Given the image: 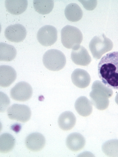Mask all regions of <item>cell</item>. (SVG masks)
Returning a JSON list of instances; mask_svg holds the SVG:
<instances>
[{"mask_svg":"<svg viewBox=\"0 0 118 157\" xmlns=\"http://www.w3.org/2000/svg\"><path fill=\"white\" fill-rule=\"evenodd\" d=\"M76 122V118L74 114L69 111L63 112L58 120V125L62 130L67 131L71 129Z\"/></svg>","mask_w":118,"mask_h":157,"instance_id":"17","label":"cell"},{"mask_svg":"<svg viewBox=\"0 0 118 157\" xmlns=\"http://www.w3.org/2000/svg\"><path fill=\"white\" fill-rule=\"evenodd\" d=\"M42 61L45 67L52 71H58L65 66L66 59L64 54L56 49L47 51L43 56Z\"/></svg>","mask_w":118,"mask_h":157,"instance_id":"3","label":"cell"},{"mask_svg":"<svg viewBox=\"0 0 118 157\" xmlns=\"http://www.w3.org/2000/svg\"><path fill=\"white\" fill-rule=\"evenodd\" d=\"M71 79L73 84L80 88L87 87L91 81V77L89 73L85 70L77 68L73 72Z\"/></svg>","mask_w":118,"mask_h":157,"instance_id":"13","label":"cell"},{"mask_svg":"<svg viewBox=\"0 0 118 157\" xmlns=\"http://www.w3.org/2000/svg\"><path fill=\"white\" fill-rule=\"evenodd\" d=\"M4 4L9 12L14 15H18L26 10L28 1L27 0H5Z\"/></svg>","mask_w":118,"mask_h":157,"instance_id":"15","label":"cell"},{"mask_svg":"<svg viewBox=\"0 0 118 157\" xmlns=\"http://www.w3.org/2000/svg\"><path fill=\"white\" fill-rule=\"evenodd\" d=\"M115 100L116 103L118 105V92L116 96Z\"/></svg>","mask_w":118,"mask_h":157,"instance_id":"24","label":"cell"},{"mask_svg":"<svg viewBox=\"0 0 118 157\" xmlns=\"http://www.w3.org/2000/svg\"><path fill=\"white\" fill-rule=\"evenodd\" d=\"M61 42L68 49H73L80 45L83 39L81 31L77 28L69 25L63 27L61 31Z\"/></svg>","mask_w":118,"mask_h":157,"instance_id":"4","label":"cell"},{"mask_svg":"<svg viewBox=\"0 0 118 157\" xmlns=\"http://www.w3.org/2000/svg\"><path fill=\"white\" fill-rule=\"evenodd\" d=\"M91 102L86 97L81 96L75 102L74 107L78 113L83 117L89 115L92 111Z\"/></svg>","mask_w":118,"mask_h":157,"instance_id":"16","label":"cell"},{"mask_svg":"<svg viewBox=\"0 0 118 157\" xmlns=\"http://www.w3.org/2000/svg\"><path fill=\"white\" fill-rule=\"evenodd\" d=\"M86 143L83 136L77 133L69 134L67 137L66 144L67 147L71 150L76 152L82 149Z\"/></svg>","mask_w":118,"mask_h":157,"instance_id":"14","label":"cell"},{"mask_svg":"<svg viewBox=\"0 0 118 157\" xmlns=\"http://www.w3.org/2000/svg\"><path fill=\"white\" fill-rule=\"evenodd\" d=\"M71 59L76 65L83 66L88 65L91 60L87 50L83 46L80 45L72 49Z\"/></svg>","mask_w":118,"mask_h":157,"instance_id":"10","label":"cell"},{"mask_svg":"<svg viewBox=\"0 0 118 157\" xmlns=\"http://www.w3.org/2000/svg\"><path fill=\"white\" fill-rule=\"evenodd\" d=\"M113 94L112 90L97 80L93 83L89 94L92 104L98 109L103 110L108 107L109 98Z\"/></svg>","mask_w":118,"mask_h":157,"instance_id":"2","label":"cell"},{"mask_svg":"<svg viewBox=\"0 0 118 157\" xmlns=\"http://www.w3.org/2000/svg\"><path fill=\"white\" fill-rule=\"evenodd\" d=\"M37 37L38 42L45 46H50L57 40L58 32L56 29L50 25H46L38 30Z\"/></svg>","mask_w":118,"mask_h":157,"instance_id":"7","label":"cell"},{"mask_svg":"<svg viewBox=\"0 0 118 157\" xmlns=\"http://www.w3.org/2000/svg\"><path fill=\"white\" fill-rule=\"evenodd\" d=\"M113 46L112 42L104 34L94 36L89 45L93 57L96 59H100L104 54L111 50Z\"/></svg>","mask_w":118,"mask_h":157,"instance_id":"5","label":"cell"},{"mask_svg":"<svg viewBox=\"0 0 118 157\" xmlns=\"http://www.w3.org/2000/svg\"><path fill=\"white\" fill-rule=\"evenodd\" d=\"M98 75L107 87L118 90V51L106 54L100 60Z\"/></svg>","mask_w":118,"mask_h":157,"instance_id":"1","label":"cell"},{"mask_svg":"<svg viewBox=\"0 0 118 157\" xmlns=\"http://www.w3.org/2000/svg\"><path fill=\"white\" fill-rule=\"evenodd\" d=\"M46 143L44 136L39 133H33L28 135L25 140L27 148L33 152H38L41 150Z\"/></svg>","mask_w":118,"mask_h":157,"instance_id":"11","label":"cell"},{"mask_svg":"<svg viewBox=\"0 0 118 157\" xmlns=\"http://www.w3.org/2000/svg\"><path fill=\"white\" fill-rule=\"evenodd\" d=\"M33 6L35 10L38 13L47 14L53 10L54 2L52 0H34Z\"/></svg>","mask_w":118,"mask_h":157,"instance_id":"21","label":"cell"},{"mask_svg":"<svg viewBox=\"0 0 118 157\" xmlns=\"http://www.w3.org/2000/svg\"><path fill=\"white\" fill-rule=\"evenodd\" d=\"M64 13L67 20L72 22L79 21L83 15L81 9L75 3H72L68 4L65 8Z\"/></svg>","mask_w":118,"mask_h":157,"instance_id":"18","label":"cell"},{"mask_svg":"<svg viewBox=\"0 0 118 157\" xmlns=\"http://www.w3.org/2000/svg\"><path fill=\"white\" fill-rule=\"evenodd\" d=\"M16 53V50L13 46L5 43H0V61H12L15 58Z\"/></svg>","mask_w":118,"mask_h":157,"instance_id":"19","label":"cell"},{"mask_svg":"<svg viewBox=\"0 0 118 157\" xmlns=\"http://www.w3.org/2000/svg\"><path fill=\"white\" fill-rule=\"evenodd\" d=\"M102 150L109 157H118V139H113L105 142L102 145Z\"/></svg>","mask_w":118,"mask_h":157,"instance_id":"22","label":"cell"},{"mask_svg":"<svg viewBox=\"0 0 118 157\" xmlns=\"http://www.w3.org/2000/svg\"><path fill=\"white\" fill-rule=\"evenodd\" d=\"M7 114L10 119L25 123L30 119L31 112L30 108L25 105L14 104L8 108Z\"/></svg>","mask_w":118,"mask_h":157,"instance_id":"6","label":"cell"},{"mask_svg":"<svg viewBox=\"0 0 118 157\" xmlns=\"http://www.w3.org/2000/svg\"><path fill=\"white\" fill-rule=\"evenodd\" d=\"M15 139L11 134L5 133L0 136V152L7 153L10 151L14 148Z\"/></svg>","mask_w":118,"mask_h":157,"instance_id":"20","label":"cell"},{"mask_svg":"<svg viewBox=\"0 0 118 157\" xmlns=\"http://www.w3.org/2000/svg\"><path fill=\"white\" fill-rule=\"evenodd\" d=\"M4 35L9 41L18 43L23 40L26 37L25 28L20 24H15L8 26L5 29Z\"/></svg>","mask_w":118,"mask_h":157,"instance_id":"9","label":"cell"},{"mask_svg":"<svg viewBox=\"0 0 118 157\" xmlns=\"http://www.w3.org/2000/svg\"><path fill=\"white\" fill-rule=\"evenodd\" d=\"M16 72L10 66L1 65L0 66V85L3 87L9 86L15 80Z\"/></svg>","mask_w":118,"mask_h":157,"instance_id":"12","label":"cell"},{"mask_svg":"<svg viewBox=\"0 0 118 157\" xmlns=\"http://www.w3.org/2000/svg\"><path fill=\"white\" fill-rule=\"evenodd\" d=\"M81 2L84 7L87 10H90L95 8L97 4V1H79Z\"/></svg>","mask_w":118,"mask_h":157,"instance_id":"23","label":"cell"},{"mask_svg":"<svg viewBox=\"0 0 118 157\" xmlns=\"http://www.w3.org/2000/svg\"><path fill=\"white\" fill-rule=\"evenodd\" d=\"M32 89L28 83L21 81L17 83L10 91V95L13 100L19 101H25L32 97Z\"/></svg>","mask_w":118,"mask_h":157,"instance_id":"8","label":"cell"}]
</instances>
